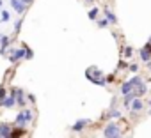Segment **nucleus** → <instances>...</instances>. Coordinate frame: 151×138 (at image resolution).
<instances>
[{
    "instance_id": "f257e3e1",
    "label": "nucleus",
    "mask_w": 151,
    "mask_h": 138,
    "mask_svg": "<svg viewBox=\"0 0 151 138\" xmlns=\"http://www.w3.org/2000/svg\"><path fill=\"white\" fill-rule=\"evenodd\" d=\"M86 78H87L89 82H93L94 85H101V87H107V82H105V75L100 71V69H98L96 65L89 67L87 71H86Z\"/></svg>"
},
{
    "instance_id": "f03ea898",
    "label": "nucleus",
    "mask_w": 151,
    "mask_h": 138,
    "mask_svg": "<svg viewBox=\"0 0 151 138\" xmlns=\"http://www.w3.org/2000/svg\"><path fill=\"white\" fill-rule=\"evenodd\" d=\"M140 83H144L142 76H139V75L132 76L130 80H126V82L121 85V94H123V96H128V94H132V92H133V89H135V87H139Z\"/></svg>"
},
{
    "instance_id": "7ed1b4c3",
    "label": "nucleus",
    "mask_w": 151,
    "mask_h": 138,
    "mask_svg": "<svg viewBox=\"0 0 151 138\" xmlns=\"http://www.w3.org/2000/svg\"><path fill=\"white\" fill-rule=\"evenodd\" d=\"M34 120V112H30V110H27V108H23L18 115H16V119H14V126H22V127H27L30 122Z\"/></svg>"
},
{
    "instance_id": "20e7f679",
    "label": "nucleus",
    "mask_w": 151,
    "mask_h": 138,
    "mask_svg": "<svg viewBox=\"0 0 151 138\" xmlns=\"http://www.w3.org/2000/svg\"><path fill=\"white\" fill-rule=\"evenodd\" d=\"M117 134H121V127H119V124H116L114 120L109 122V124L105 126V129H103V136H105V138H116Z\"/></svg>"
},
{
    "instance_id": "39448f33",
    "label": "nucleus",
    "mask_w": 151,
    "mask_h": 138,
    "mask_svg": "<svg viewBox=\"0 0 151 138\" xmlns=\"http://www.w3.org/2000/svg\"><path fill=\"white\" fill-rule=\"evenodd\" d=\"M22 58H25V44H23L22 48H16V50L13 48V50L9 51V62L14 64V62H20Z\"/></svg>"
},
{
    "instance_id": "423d86ee",
    "label": "nucleus",
    "mask_w": 151,
    "mask_h": 138,
    "mask_svg": "<svg viewBox=\"0 0 151 138\" xmlns=\"http://www.w3.org/2000/svg\"><path fill=\"white\" fill-rule=\"evenodd\" d=\"M139 53H140V60L151 67V44H149V43H146V44L140 48V51H139Z\"/></svg>"
},
{
    "instance_id": "0eeeda50",
    "label": "nucleus",
    "mask_w": 151,
    "mask_h": 138,
    "mask_svg": "<svg viewBox=\"0 0 151 138\" xmlns=\"http://www.w3.org/2000/svg\"><path fill=\"white\" fill-rule=\"evenodd\" d=\"M144 110V101L140 99V97H135L133 99V103H132V106H130V112H132V115H137L139 112H142Z\"/></svg>"
},
{
    "instance_id": "6e6552de",
    "label": "nucleus",
    "mask_w": 151,
    "mask_h": 138,
    "mask_svg": "<svg viewBox=\"0 0 151 138\" xmlns=\"http://www.w3.org/2000/svg\"><path fill=\"white\" fill-rule=\"evenodd\" d=\"M89 122H91V120H87V119H78L77 122L71 126V131H73V133H80V131L86 129V126H87Z\"/></svg>"
},
{
    "instance_id": "1a4fd4ad",
    "label": "nucleus",
    "mask_w": 151,
    "mask_h": 138,
    "mask_svg": "<svg viewBox=\"0 0 151 138\" xmlns=\"http://www.w3.org/2000/svg\"><path fill=\"white\" fill-rule=\"evenodd\" d=\"M11 131H13V126L7 124V122H0V138H7L11 136Z\"/></svg>"
},
{
    "instance_id": "9d476101",
    "label": "nucleus",
    "mask_w": 151,
    "mask_h": 138,
    "mask_svg": "<svg viewBox=\"0 0 151 138\" xmlns=\"http://www.w3.org/2000/svg\"><path fill=\"white\" fill-rule=\"evenodd\" d=\"M9 4H11V7L16 11V13H25V9H27V6L22 2V0H9Z\"/></svg>"
},
{
    "instance_id": "9b49d317",
    "label": "nucleus",
    "mask_w": 151,
    "mask_h": 138,
    "mask_svg": "<svg viewBox=\"0 0 151 138\" xmlns=\"http://www.w3.org/2000/svg\"><path fill=\"white\" fill-rule=\"evenodd\" d=\"M25 134H27V127H22V126H14L11 131V138H22Z\"/></svg>"
},
{
    "instance_id": "f8f14e48",
    "label": "nucleus",
    "mask_w": 151,
    "mask_h": 138,
    "mask_svg": "<svg viewBox=\"0 0 151 138\" xmlns=\"http://www.w3.org/2000/svg\"><path fill=\"white\" fill-rule=\"evenodd\" d=\"M11 39L7 36H4L2 39H0V55H7V46H9Z\"/></svg>"
},
{
    "instance_id": "ddd939ff",
    "label": "nucleus",
    "mask_w": 151,
    "mask_h": 138,
    "mask_svg": "<svg viewBox=\"0 0 151 138\" xmlns=\"http://www.w3.org/2000/svg\"><path fill=\"white\" fill-rule=\"evenodd\" d=\"M146 92H147V85H146V83H140L139 87L133 89V96H135V97H140V96H144Z\"/></svg>"
},
{
    "instance_id": "4468645a",
    "label": "nucleus",
    "mask_w": 151,
    "mask_h": 138,
    "mask_svg": "<svg viewBox=\"0 0 151 138\" xmlns=\"http://www.w3.org/2000/svg\"><path fill=\"white\" fill-rule=\"evenodd\" d=\"M103 13H105V20H107L109 23H114V25L117 23L116 14H114V13H110V9H109V7H105V9H103Z\"/></svg>"
},
{
    "instance_id": "2eb2a0df",
    "label": "nucleus",
    "mask_w": 151,
    "mask_h": 138,
    "mask_svg": "<svg viewBox=\"0 0 151 138\" xmlns=\"http://www.w3.org/2000/svg\"><path fill=\"white\" fill-rule=\"evenodd\" d=\"M133 99H135V96H133V92H132V94H128V96H124V99H123V106H124L126 110H130V106H132V103H133Z\"/></svg>"
},
{
    "instance_id": "dca6fc26",
    "label": "nucleus",
    "mask_w": 151,
    "mask_h": 138,
    "mask_svg": "<svg viewBox=\"0 0 151 138\" xmlns=\"http://www.w3.org/2000/svg\"><path fill=\"white\" fill-rule=\"evenodd\" d=\"M14 105H16V97H14V96L6 97V99H4V103H2V106H4V108H13Z\"/></svg>"
},
{
    "instance_id": "f3484780",
    "label": "nucleus",
    "mask_w": 151,
    "mask_h": 138,
    "mask_svg": "<svg viewBox=\"0 0 151 138\" xmlns=\"http://www.w3.org/2000/svg\"><path fill=\"white\" fill-rule=\"evenodd\" d=\"M132 55H133V48H132V46H124V48H123V57L130 58Z\"/></svg>"
},
{
    "instance_id": "a211bd4d",
    "label": "nucleus",
    "mask_w": 151,
    "mask_h": 138,
    "mask_svg": "<svg viewBox=\"0 0 151 138\" xmlns=\"http://www.w3.org/2000/svg\"><path fill=\"white\" fill-rule=\"evenodd\" d=\"M119 117H121V112H119V110H116V108H112L107 119H119Z\"/></svg>"
},
{
    "instance_id": "6ab92c4d",
    "label": "nucleus",
    "mask_w": 151,
    "mask_h": 138,
    "mask_svg": "<svg viewBox=\"0 0 151 138\" xmlns=\"http://www.w3.org/2000/svg\"><path fill=\"white\" fill-rule=\"evenodd\" d=\"M98 13H100V9H98V7H93V9L89 11V20H93V21H94V20H96V16H98Z\"/></svg>"
},
{
    "instance_id": "aec40b11",
    "label": "nucleus",
    "mask_w": 151,
    "mask_h": 138,
    "mask_svg": "<svg viewBox=\"0 0 151 138\" xmlns=\"http://www.w3.org/2000/svg\"><path fill=\"white\" fill-rule=\"evenodd\" d=\"M9 18H11V14H9L7 11H2V18H0V21L6 23V21H9Z\"/></svg>"
},
{
    "instance_id": "412c9836",
    "label": "nucleus",
    "mask_w": 151,
    "mask_h": 138,
    "mask_svg": "<svg viewBox=\"0 0 151 138\" xmlns=\"http://www.w3.org/2000/svg\"><path fill=\"white\" fill-rule=\"evenodd\" d=\"M22 23H23V18H18V21H16V25H14V34H18V32H20Z\"/></svg>"
},
{
    "instance_id": "4be33fe9",
    "label": "nucleus",
    "mask_w": 151,
    "mask_h": 138,
    "mask_svg": "<svg viewBox=\"0 0 151 138\" xmlns=\"http://www.w3.org/2000/svg\"><path fill=\"white\" fill-rule=\"evenodd\" d=\"M4 99H6V87H0V106H2Z\"/></svg>"
},
{
    "instance_id": "5701e85b",
    "label": "nucleus",
    "mask_w": 151,
    "mask_h": 138,
    "mask_svg": "<svg viewBox=\"0 0 151 138\" xmlns=\"http://www.w3.org/2000/svg\"><path fill=\"white\" fill-rule=\"evenodd\" d=\"M34 57V53H32V50L29 48V46H25V58L29 60V58H32Z\"/></svg>"
},
{
    "instance_id": "b1692460",
    "label": "nucleus",
    "mask_w": 151,
    "mask_h": 138,
    "mask_svg": "<svg viewBox=\"0 0 151 138\" xmlns=\"http://www.w3.org/2000/svg\"><path fill=\"white\" fill-rule=\"evenodd\" d=\"M107 25H109V21H107L105 18H103V20H98V27H100V28H105Z\"/></svg>"
},
{
    "instance_id": "393cba45",
    "label": "nucleus",
    "mask_w": 151,
    "mask_h": 138,
    "mask_svg": "<svg viewBox=\"0 0 151 138\" xmlns=\"http://www.w3.org/2000/svg\"><path fill=\"white\" fill-rule=\"evenodd\" d=\"M128 69H130L132 73H137V71H139V64H130V65H128Z\"/></svg>"
},
{
    "instance_id": "a878e982",
    "label": "nucleus",
    "mask_w": 151,
    "mask_h": 138,
    "mask_svg": "<svg viewBox=\"0 0 151 138\" xmlns=\"http://www.w3.org/2000/svg\"><path fill=\"white\" fill-rule=\"evenodd\" d=\"M114 78H116V76H114V75H109V76H107V80H105V82H107V83H109V82H112V80H114Z\"/></svg>"
},
{
    "instance_id": "bb28decb",
    "label": "nucleus",
    "mask_w": 151,
    "mask_h": 138,
    "mask_svg": "<svg viewBox=\"0 0 151 138\" xmlns=\"http://www.w3.org/2000/svg\"><path fill=\"white\" fill-rule=\"evenodd\" d=\"M22 2H23L25 6H29V4H32V0H22Z\"/></svg>"
},
{
    "instance_id": "cd10ccee",
    "label": "nucleus",
    "mask_w": 151,
    "mask_h": 138,
    "mask_svg": "<svg viewBox=\"0 0 151 138\" xmlns=\"http://www.w3.org/2000/svg\"><path fill=\"white\" fill-rule=\"evenodd\" d=\"M86 2H87V4H93V2H94V0H86Z\"/></svg>"
},
{
    "instance_id": "c85d7f7f",
    "label": "nucleus",
    "mask_w": 151,
    "mask_h": 138,
    "mask_svg": "<svg viewBox=\"0 0 151 138\" xmlns=\"http://www.w3.org/2000/svg\"><path fill=\"white\" fill-rule=\"evenodd\" d=\"M116 138H123V133H121V134H117V136H116Z\"/></svg>"
},
{
    "instance_id": "c756f323",
    "label": "nucleus",
    "mask_w": 151,
    "mask_h": 138,
    "mask_svg": "<svg viewBox=\"0 0 151 138\" xmlns=\"http://www.w3.org/2000/svg\"><path fill=\"white\" fill-rule=\"evenodd\" d=\"M149 113H151V101H149Z\"/></svg>"
},
{
    "instance_id": "7c9ffc66",
    "label": "nucleus",
    "mask_w": 151,
    "mask_h": 138,
    "mask_svg": "<svg viewBox=\"0 0 151 138\" xmlns=\"http://www.w3.org/2000/svg\"><path fill=\"white\" fill-rule=\"evenodd\" d=\"M2 4H4V2H2V0H0V7H2Z\"/></svg>"
},
{
    "instance_id": "2f4dec72",
    "label": "nucleus",
    "mask_w": 151,
    "mask_h": 138,
    "mask_svg": "<svg viewBox=\"0 0 151 138\" xmlns=\"http://www.w3.org/2000/svg\"><path fill=\"white\" fill-rule=\"evenodd\" d=\"M2 37H4V34H0V39H2Z\"/></svg>"
},
{
    "instance_id": "473e14b6",
    "label": "nucleus",
    "mask_w": 151,
    "mask_h": 138,
    "mask_svg": "<svg viewBox=\"0 0 151 138\" xmlns=\"http://www.w3.org/2000/svg\"><path fill=\"white\" fill-rule=\"evenodd\" d=\"M147 43H149V44H151V37H149V41H147Z\"/></svg>"
},
{
    "instance_id": "72a5a7b5",
    "label": "nucleus",
    "mask_w": 151,
    "mask_h": 138,
    "mask_svg": "<svg viewBox=\"0 0 151 138\" xmlns=\"http://www.w3.org/2000/svg\"><path fill=\"white\" fill-rule=\"evenodd\" d=\"M7 138H11V136H7Z\"/></svg>"
}]
</instances>
